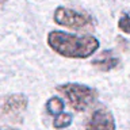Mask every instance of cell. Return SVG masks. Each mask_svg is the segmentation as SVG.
I'll return each mask as SVG.
<instances>
[{"instance_id": "cell-1", "label": "cell", "mask_w": 130, "mask_h": 130, "mask_svg": "<svg viewBox=\"0 0 130 130\" xmlns=\"http://www.w3.org/2000/svg\"><path fill=\"white\" fill-rule=\"evenodd\" d=\"M47 45L57 54L67 58H88L99 49V39L93 35H75L64 31H50Z\"/></svg>"}, {"instance_id": "cell-2", "label": "cell", "mask_w": 130, "mask_h": 130, "mask_svg": "<svg viewBox=\"0 0 130 130\" xmlns=\"http://www.w3.org/2000/svg\"><path fill=\"white\" fill-rule=\"evenodd\" d=\"M57 91L68 100L69 106L77 112L89 108L98 98V91L95 88L79 83L61 84L57 87Z\"/></svg>"}, {"instance_id": "cell-3", "label": "cell", "mask_w": 130, "mask_h": 130, "mask_svg": "<svg viewBox=\"0 0 130 130\" xmlns=\"http://www.w3.org/2000/svg\"><path fill=\"white\" fill-rule=\"evenodd\" d=\"M53 19L60 26L73 30H87V28H92L95 24V20L89 14L67 7H57L53 14Z\"/></svg>"}, {"instance_id": "cell-4", "label": "cell", "mask_w": 130, "mask_h": 130, "mask_svg": "<svg viewBox=\"0 0 130 130\" xmlns=\"http://www.w3.org/2000/svg\"><path fill=\"white\" fill-rule=\"evenodd\" d=\"M85 130H115V119L108 108L98 107L84 123Z\"/></svg>"}, {"instance_id": "cell-5", "label": "cell", "mask_w": 130, "mask_h": 130, "mask_svg": "<svg viewBox=\"0 0 130 130\" xmlns=\"http://www.w3.org/2000/svg\"><path fill=\"white\" fill-rule=\"evenodd\" d=\"M27 98L22 93H14L4 99L0 107V117H16L22 114L27 107Z\"/></svg>"}, {"instance_id": "cell-6", "label": "cell", "mask_w": 130, "mask_h": 130, "mask_svg": "<svg viewBox=\"0 0 130 130\" xmlns=\"http://www.w3.org/2000/svg\"><path fill=\"white\" fill-rule=\"evenodd\" d=\"M121 64V60L115 53L112 50H104L100 54H98L95 58L92 60V65L98 69L103 72H108V71H112L119 67Z\"/></svg>"}, {"instance_id": "cell-7", "label": "cell", "mask_w": 130, "mask_h": 130, "mask_svg": "<svg viewBox=\"0 0 130 130\" xmlns=\"http://www.w3.org/2000/svg\"><path fill=\"white\" fill-rule=\"evenodd\" d=\"M46 111L53 117H58L64 111V100L61 98H50L46 102Z\"/></svg>"}, {"instance_id": "cell-8", "label": "cell", "mask_w": 130, "mask_h": 130, "mask_svg": "<svg viewBox=\"0 0 130 130\" xmlns=\"http://www.w3.org/2000/svg\"><path fill=\"white\" fill-rule=\"evenodd\" d=\"M72 119H73V117L71 115V114L62 112V114H60L58 117L54 118V121H53V126H54V129H57V130L65 129V127H68V126L72 125Z\"/></svg>"}, {"instance_id": "cell-9", "label": "cell", "mask_w": 130, "mask_h": 130, "mask_svg": "<svg viewBox=\"0 0 130 130\" xmlns=\"http://www.w3.org/2000/svg\"><path fill=\"white\" fill-rule=\"evenodd\" d=\"M118 28L125 32V34H130V14L129 12H125L123 15L118 20Z\"/></svg>"}, {"instance_id": "cell-10", "label": "cell", "mask_w": 130, "mask_h": 130, "mask_svg": "<svg viewBox=\"0 0 130 130\" xmlns=\"http://www.w3.org/2000/svg\"><path fill=\"white\" fill-rule=\"evenodd\" d=\"M0 130H14V129H0Z\"/></svg>"}, {"instance_id": "cell-11", "label": "cell", "mask_w": 130, "mask_h": 130, "mask_svg": "<svg viewBox=\"0 0 130 130\" xmlns=\"http://www.w3.org/2000/svg\"><path fill=\"white\" fill-rule=\"evenodd\" d=\"M0 2H7V0H0Z\"/></svg>"}]
</instances>
